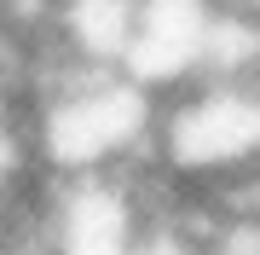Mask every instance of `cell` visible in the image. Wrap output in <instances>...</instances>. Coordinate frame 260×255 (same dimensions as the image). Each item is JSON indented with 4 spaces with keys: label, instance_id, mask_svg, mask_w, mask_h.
<instances>
[{
    "label": "cell",
    "instance_id": "6da1fadb",
    "mask_svg": "<svg viewBox=\"0 0 260 255\" xmlns=\"http://www.w3.org/2000/svg\"><path fill=\"white\" fill-rule=\"evenodd\" d=\"M208 29H214V0H139V23H133L121 70L162 99L179 81L203 76Z\"/></svg>",
    "mask_w": 260,
    "mask_h": 255
}]
</instances>
